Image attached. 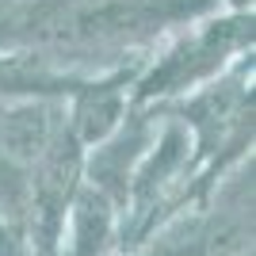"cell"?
<instances>
[{"label":"cell","instance_id":"cell-1","mask_svg":"<svg viewBox=\"0 0 256 256\" xmlns=\"http://www.w3.org/2000/svg\"><path fill=\"white\" fill-rule=\"evenodd\" d=\"M214 0H46L23 12L16 31L34 42H115L195 23Z\"/></svg>","mask_w":256,"mask_h":256},{"label":"cell","instance_id":"cell-2","mask_svg":"<svg viewBox=\"0 0 256 256\" xmlns=\"http://www.w3.org/2000/svg\"><path fill=\"white\" fill-rule=\"evenodd\" d=\"M245 42H252V27L245 16H226L206 27H195L188 38L172 46L146 80H138V96H168V92H188V88L210 80L226 65L230 54H237Z\"/></svg>","mask_w":256,"mask_h":256},{"label":"cell","instance_id":"cell-3","mask_svg":"<svg viewBox=\"0 0 256 256\" xmlns=\"http://www.w3.org/2000/svg\"><path fill=\"white\" fill-rule=\"evenodd\" d=\"M80 176V142L69 126H54L46 150L34 160V218L42 226V237L54 241L65 226V214Z\"/></svg>","mask_w":256,"mask_h":256},{"label":"cell","instance_id":"cell-4","mask_svg":"<svg viewBox=\"0 0 256 256\" xmlns=\"http://www.w3.org/2000/svg\"><path fill=\"white\" fill-rule=\"evenodd\" d=\"M126 118V73L107 76V80H88L76 88V104L69 130L80 146H104Z\"/></svg>","mask_w":256,"mask_h":256},{"label":"cell","instance_id":"cell-5","mask_svg":"<svg viewBox=\"0 0 256 256\" xmlns=\"http://www.w3.org/2000/svg\"><path fill=\"white\" fill-rule=\"evenodd\" d=\"M84 76L54 69L50 58L38 54H0V100H42L54 92L84 88Z\"/></svg>","mask_w":256,"mask_h":256},{"label":"cell","instance_id":"cell-6","mask_svg":"<svg viewBox=\"0 0 256 256\" xmlns=\"http://www.w3.org/2000/svg\"><path fill=\"white\" fill-rule=\"evenodd\" d=\"M69 218H73V256H96L100 245H104V237H107V230H111L107 195L96 192V188L73 195Z\"/></svg>","mask_w":256,"mask_h":256}]
</instances>
